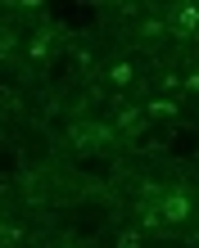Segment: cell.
Instances as JSON below:
<instances>
[{"label":"cell","mask_w":199,"mask_h":248,"mask_svg":"<svg viewBox=\"0 0 199 248\" xmlns=\"http://www.w3.org/2000/svg\"><path fill=\"white\" fill-rule=\"evenodd\" d=\"M163 217L167 221H186L190 217V199L186 194H163Z\"/></svg>","instance_id":"obj_1"},{"label":"cell","mask_w":199,"mask_h":248,"mask_svg":"<svg viewBox=\"0 0 199 248\" xmlns=\"http://www.w3.org/2000/svg\"><path fill=\"white\" fill-rule=\"evenodd\" d=\"M109 81H113V86H132V81H136V63H127V59H118V63L109 68Z\"/></svg>","instance_id":"obj_2"},{"label":"cell","mask_w":199,"mask_h":248,"mask_svg":"<svg viewBox=\"0 0 199 248\" xmlns=\"http://www.w3.org/2000/svg\"><path fill=\"white\" fill-rule=\"evenodd\" d=\"M118 126L127 131V136H132V131H140V126H145V113H140V108H122V113H118Z\"/></svg>","instance_id":"obj_3"},{"label":"cell","mask_w":199,"mask_h":248,"mask_svg":"<svg viewBox=\"0 0 199 248\" xmlns=\"http://www.w3.org/2000/svg\"><path fill=\"white\" fill-rule=\"evenodd\" d=\"M177 27H181V32H195V27H199V5H181L177 9Z\"/></svg>","instance_id":"obj_4"},{"label":"cell","mask_w":199,"mask_h":248,"mask_svg":"<svg viewBox=\"0 0 199 248\" xmlns=\"http://www.w3.org/2000/svg\"><path fill=\"white\" fill-rule=\"evenodd\" d=\"M145 113H149V118H177V104H172V99H154Z\"/></svg>","instance_id":"obj_5"},{"label":"cell","mask_w":199,"mask_h":248,"mask_svg":"<svg viewBox=\"0 0 199 248\" xmlns=\"http://www.w3.org/2000/svg\"><path fill=\"white\" fill-rule=\"evenodd\" d=\"M113 244H118V248H140V230H118Z\"/></svg>","instance_id":"obj_6"},{"label":"cell","mask_w":199,"mask_h":248,"mask_svg":"<svg viewBox=\"0 0 199 248\" xmlns=\"http://www.w3.org/2000/svg\"><path fill=\"white\" fill-rule=\"evenodd\" d=\"M0 230H5V226H0Z\"/></svg>","instance_id":"obj_7"}]
</instances>
